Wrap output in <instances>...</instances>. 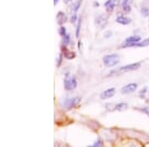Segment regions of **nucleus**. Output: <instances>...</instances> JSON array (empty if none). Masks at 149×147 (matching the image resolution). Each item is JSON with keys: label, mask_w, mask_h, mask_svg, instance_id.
<instances>
[{"label": "nucleus", "mask_w": 149, "mask_h": 147, "mask_svg": "<svg viewBox=\"0 0 149 147\" xmlns=\"http://www.w3.org/2000/svg\"><path fill=\"white\" fill-rule=\"evenodd\" d=\"M76 19H77V15H76V14H74V15L72 16V20H71V22H72V23H74V22H76Z\"/></svg>", "instance_id": "nucleus-22"}, {"label": "nucleus", "mask_w": 149, "mask_h": 147, "mask_svg": "<svg viewBox=\"0 0 149 147\" xmlns=\"http://www.w3.org/2000/svg\"><path fill=\"white\" fill-rule=\"evenodd\" d=\"M97 145H102V142H100V141H97L95 144H93V146H97Z\"/></svg>", "instance_id": "nucleus-23"}, {"label": "nucleus", "mask_w": 149, "mask_h": 147, "mask_svg": "<svg viewBox=\"0 0 149 147\" xmlns=\"http://www.w3.org/2000/svg\"><path fill=\"white\" fill-rule=\"evenodd\" d=\"M59 33H60V35H61V36H65V35H66V28L61 27V28H60Z\"/></svg>", "instance_id": "nucleus-20"}, {"label": "nucleus", "mask_w": 149, "mask_h": 147, "mask_svg": "<svg viewBox=\"0 0 149 147\" xmlns=\"http://www.w3.org/2000/svg\"><path fill=\"white\" fill-rule=\"evenodd\" d=\"M64 37V39H63V43L65 45H68L69 43H70V36L68 34H66L65 36H63Z\"/></svg>", "instance_id": "nucleus-18"}, {"label": "nucleus", "mask_w": 149, "mask_h": 147, "mask_svg": "<svg viewBox=\"0 0 149 147\" xmlns=\"http://www.w3.org/2000/svg\"><path fill=\"white\" fill-rule=\"evenodd\" d=\"M115 88H110L109 90H105L104 91H102L100 93V98L102 100H107V98H112L114 95H115Z\"/></svg>", "instance_id": "nucleus-7"}, {"label": "nucleus", "mask_w": 149, "mask_h": 147, "mask_svg": "<svg viewBox=\"0 0 149 147\" xmlns=\"http://www.w3.org/2000/svg\"><path fill=\"white\" fill-rule=\"evenodd\" d=\"M81 102V98L79 96H76V98H66L64 102V105L65 107L67 108H72L74 107L80 103Z\"/></svg>", "instance_id": "nucleus-3"}, {"label": "nucleus", "mask_w": 149, "mask_h": 147, "mask_svg": "<svg viewBox=\"0 0 149 147\" xmlns=\"http://www.w3.org/2000/svg\"><path fill=\"white\" fill-rule=\"evenodd\" d=\"M80 28H81V20H79L78 26H77V31H76V36H77V37H79V35H80Z\"/></svg>", "instance_id": "nucleus-19"}, {"label": "nucleus", "mask_w": 149, "mask_h": 147, "mask_svg": "<svg viewBox=\"0 0 149 147\" xmlns=\"http://www.w3.org/2000/svg\"><path fill=\"white\" fill-rule=\"evenodd\" d=\"M137 84L136 83H130L128 84V85L124 86L123 88H121V93H123V95H127V93H133V91H136V88H137Z\"/></svg>", "instance_id": "nucleus-6"}, {"label": "nucleus", "mask_w": 149, "mask_h": 147, "mask_svg": "<svg viewBox=\"0 0 149 147\" xmlns=\"http://www.w3.org/2000/svg\"><path fill=\"white\" fill-rule=\"evenodd\" d=\"M64 2H65L66 4H70V3L72 2V0H64Z\"/></svg>", "instance_id": "nucleus-24"}, {"label": "nucleus", "mask_w": 149, "mask_h": 147, "mask_svg": "<svg viewBox=\"0 0 149 147\" xmlns=\"http://www.w3.org/2000/svg\"><path fill=\"white\" fill-rule=\"evenodd\" d=\"M58 1H59V0H54V4H57Z\"/></svg>", "instance_id": "nucleus-25"}, {"label": "nucleus", "mask_w": 149, "mask_h": 147, "mask_svg": "<svg viewBox=\"0 0 149 147\" xmlns=\"http://www.w3.org/2000/svg\"><path fill=\"white\" fill-rule=\"evenodd\" d=\"M81 2H83V0H78V1L74 2V6H73V11L77 12V11L79 10V8H80Z\"/></svg>", "instance_id": "nucleus-16"}, {"label": "nucleus", "mask_w": 149, "mask_h": 147, "mask_svg": "<svg viewBox=\"0 0 149 147\" xmlns=\"http://www.w3.org/2000/svg\"><path fill=\"white\" fill-rule=\"evenodd\" d=\"M116 22L121 24V25H127V24L130 23V19L124 17V16H118V17L116 18Z\"/></svg>", "instance_id": "nucleus-13"}, {"label": "nucleus", "mask_w": 149, "mask_h": 147, "mask_svg": "<svg viewBox=\"0 0 149 147\" xmlns=\"http://www.w3.org/2000/svg\"><path fill=\"white\" fill-rule=\"evenodd\" d=\"M107 16L104 15V14H102L98 17L95 19V25L100 28H102L104 25H107Z\"/></svg>", "instance_id": "nucleus-8"}, {"label": "nucleus", "mask_w": 149, "mask_h": 147, "mask_svg": "<svg viewBox=\"0 0 149 147\" xmlns=\"http://www.w3.org/2000/svg\"><path fill=\"white\" fill-rule=\"evenodd\" d=\"M122 9H123V11L126 12V13L131 11L130 0H122Z\"/></svg>", "instance_id": "nucleus-11"}, {"label": "nucleus", "mask_w": 149, "mask_h": 147, "mask_svg": "<svg viewBox=\"0 0 149 147\" xmlns=\"http://www.w3.org/2000/svg\"><path fill=\"white\" fill-rule=\"evenodd\" d=\"M146 46H149V38L143 41H139V42L132 45L131 47H146Z\"/></svg>", "instance_id": "nucleus-15"}, {"label": "nucleus", "mask_w": 149, "mask_h": 147, "mask_svg": "<svg viewBox=\"0 0 149 147\" xmlns=\"http://www.w3.org/2000/svg\"><path fill=\"white\" fill-rule=\"evenodd\" d=\"M128 108V105L125 102H120L115 105V110H118V111H124Z\"/></svg>", "instance_id": "nucleus-14"}, {"label": "nucleus", "mask_w": 149, "mask_h": 147, "mask_svg": "<svg viewBox=\"0 0 149 147\" xmlns=\"http://www.w3.org/2000/svg\"><path fill=\"white\" fill-rule=\"evenodd\" d=\"M77 79H74V78H69V79H67L66 81H65V90L66 91H72V90H74V88H77Z\"/></svg>", "instance_id": "nucleus-5"}, {"label": "nucleus", "mask_w": 149, "mask_h": 147, "mask_svg": "<svg viewBox=\"0 0 149 147\" xmlns=\"http://www.w3.org/2000/svg\"><path fill=\"white\" fill-rule=\"evenodd\" d=\"M67 21V15L64 13V12L60 11L59 13L57 14V22L60 25H63L64 23H66Z\"/></svg>", "instance_id": "nucleus-10"}, {"label": "nucleus", "mask_w": 149, "mask_h": 147, "mask_svg": "<svg viewBox=\"0 0 149 147\" xmlns=\"http://www.w3.org/2000/svg\"><path fill=\"white\" fill-rule=\"evenodd\" d=\"M141 15L143 16V17H148L149 16V9L147 7H143V8H141Z\"/></svg>", "instance_id": "nucleus-17"}, {"label": "nucleus", "mask_w": 149, "mask_h": 147, "mask_svg": "<svg viewBox=\"0 0 149 147\" xmlns=\"http://www.w3.org/2000/svg\"><path fill=\"white\" fill-rule=\"evenodd\" d=\"M141 64L140 63H133V64H129V65H126V66H123L121 68H119L118 70L116 71L112 72L110 73V75L114 74V73H126V72H131V71H134V70H137L140 68Z\"/></svg>", "instance_id": "nucleus-2"}, {"label": "nucleus", "mask_w": 149, "mask_h": 147, "mask_svg": "<svg viewBox=\"0 0 149 147\" xmlns=\"http://www.w3.org/2000/svg\"><path fill=\"white\" fill-rule=\"evenodd\" d=\"M102 62L105 67H114L119 63V56L117 54L105 55L102 58Z\"/></svg>", "instance_id": "nucleus-1"}, {"label": "nucleus", "mask_w": 149, "mask_h": 147, "mask_svg": "<svg viewBox=\"0 0 149 147\" xmlns=\"http://www.w3.org/2000/svg\"><path fill=\"white\" fill-rule=\"evenodd\" d=\"M104 6L109 12H111L115 7V0H109L104 3Z\"/></svg>", "instance_id": "nucleus-12"}, {"label": "nucleus", "mask_w": 149, "mask_h": 147, "mask_svg": "<svg viewBox=\"0 0 149 147\" xmlns=\"http://www.w3.org/2000/svg\"><path fill=\"white\" fill-rule=\"evenodd\" d=\"M139 41H141V37L140 36H130V37L126 38L125 41H124V44L122 45V47H131L133 44H135V43L139 42Z\"/></svg>", "instance_id": "nucleus-4"}, {"label": "nucleus", "mask_w": 149, "mask_h": 147, "mask_svg": "<svg viewBox=\"0 0 149 147\" xmlns=\"http://www.w3.org/2000/svg\"><path fill=\"white\" fill-rule=\"evenodd\" d=\"M62 53H63L64 57L66 58V59H68V60H72V59H74V58L76 57L74 52L70 51V50H68L66 47H64V46L62 47Z\"/></svg>", "instance_id": "nucleus-9"}, {"label": "nucleus", "mask_w": 149, "mask_h": 147, "mask_svg": "<svg viewBox=\"0 0 149 147\" xmlns=\"http://www.w3.org/2000/svg\"><path fill=\"white\" fill-rule=\"evenodd\" d=\"M62 56H63V55H62V54H60V55H59V62L57 63V66H58V67H59L60 65H61V62H62Z\"/></svg>", "instance_id": "nucleus-21"}]
</instances>
